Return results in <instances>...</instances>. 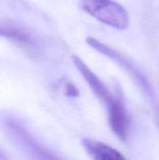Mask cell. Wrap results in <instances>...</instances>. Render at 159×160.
Wrapping results in <instances>:
<instances>
[{
  "label": "cell",
  "instance_id": "8",
  "mask_svg": "<svg viewBox=\"0 0 159 160\" xmlns=\"http://www.w3.org/2000/svg\"><path fill=\"white\" fill-rule=\"evenodd\" d=\"M0 34H1V35H4V36H7V37H8V35H9V30H6V29H2V28H0Z\"/></svg>",
  "mask_w": 159,
  "mask_h": 160
},
{
  "label": "cell",
  "instance_id": "1",
  "mask_svg": "<svg viewBox=\"0 0 159 160\" xmlns=\"http://www.w3.org/2000/svg\"><path fill=\"white\" fill-rule=\"evenodd\" d=\"M86 42L95 51L110 58L111 60L118 64L120 67H122V68L127 73L129 74V76L135 82L138 87L142 91V93L144 94V96L146 97L150 104L154 107V109L157 108V98H156V94H155L152 84L150 83L147 77L142 72V70L131 60H129L126 55H124L120 52L116 51L115 49L110 47L109 45L101 42L100 40L95 38L88 37L86 38Z\"/></svg>",
  "mask_w": 159,
  "mask_h": 160
},
{
  "label": "cell",
  "instance_id": "7",
  "mask_svg": "<svg viewBox=\"0 0 159 160\" xmlns=\"http://www.w3.org/2000/svg\"><path fill=\"white\" fill-rule=\"evenodd\" d=\"M64 89H65V93H66V95L67 96H68V97H71V98H76V97H78L79 96V91H78V89L72 84V83H70L69 82H67L66 83H65V87H64Z\"/></svg>",
  "mask_w": 159,
  "mask_h": 160
},
{
  "label": "cell",
  "instance_id": "3",
  "mask_svg": "<svg viewBox=\"0 0 159 160\" xmlns=\"http://www.w3.org/2000/svg\"><path fill=\"white\" fill-rule=\"evenodd\" d=\"M71 60L77 70L80 72L82 77L85 80L86 83L96 95V97L108 108H110L119 98L118 96L113 95L111 90L108 88L106 83L101 81V79L86 65V63L80 58L78 55H71Z\"/></svg>",
  "mask_w": 159,
  "mask_h": 160
},
{
  "label": "cell",
  "instance_id": "4",
  "mask_svg": "<svg viewBox=\"0 0 159 160\" xmlns=\"http://www.w3.org/2000/svg\"><path fill=\"white\" fill-rule=\"evenodd\" d=\"M6 128L12 134L11 136L15 140L19 141L20 144L37 160H62L37 142L36 139L18 123L14 121H7L6 123Z\"/></svg>",
  "mask_w": 159,
  "mask_h": 160
},
{
  "label": "cell",
  "instance_id": "5",
  "mask_svg": "<svg viewBox=\"0 0 159 160\" xmlns=\"http://www.w3.org/2000/svg\"><path fill=\"white\" fill-rule=\"evenodd\" d=\"M107 113L108 123L112 131L118 139L126 141L129 132V118L126 106L120 97L107 109Z\"/></svg>",
  "mask_w": 159,
  "mask_h": 160
},
{
  "label": "cell",
  "instance_id": "6",
  "mask_svg": "<svg viewBox=\"0 0 159 160\" xmlns=\"http://www.w3.org/2000/svg\"><path fill=\"white\" fill-rule=\"evenodd\" d=\"M82 144L92 160H127L118 150L102 142L84 138Z\"/></svg>",
  "mask_w": 159,
  "mask_h": 160
},
{
  "label": "cell",
  "instance_id": "2",
  "mask_svg": "<svg viewBox=\"0 0 159 160\" xmlns=\"http://www.w3.org/2000/svg\"><path fill=\"white\" fill-rule=\"evenodd\" d=\"M81 8L98 22L118 30L129 25V15L119 3L109 0H87L80 3Z\"/></svg>",
  "mask_w": 159,
  "mask_h": 160
},
{
  "label": "cell",
  "instance_id": "9",
  "mask_svg": "<svg viewBox=\"0 0 159 160\" xmlns=\"http://www.w3.org/2000/svg\"><path fill=\"white\" fill-rule=\"evenodd\" d=\"M7 157H6V155L2 152V150L0 149V160H6Z\"/></svg>",
  "mask_w": 159,
  "mask_h": 160
}]
</instances>
